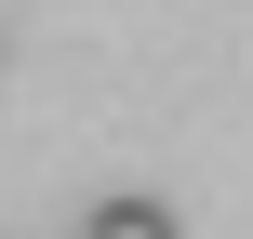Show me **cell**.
<instances>
[{
	"label": "cell",
	"mask_w": 253,
	"mask_h": 239,
	"mask_svg": "<svg viewBox=\"0 0 253 239\" xmlns=\"http://www.w3.org/2000/svg\"><path fill=\"white\" fill-rule=\"evenodd\" d=\"M80 239H173V213H160V200H93Z\"/></svg>",
	"instance_id": "cell-1"
}]
</instances>
